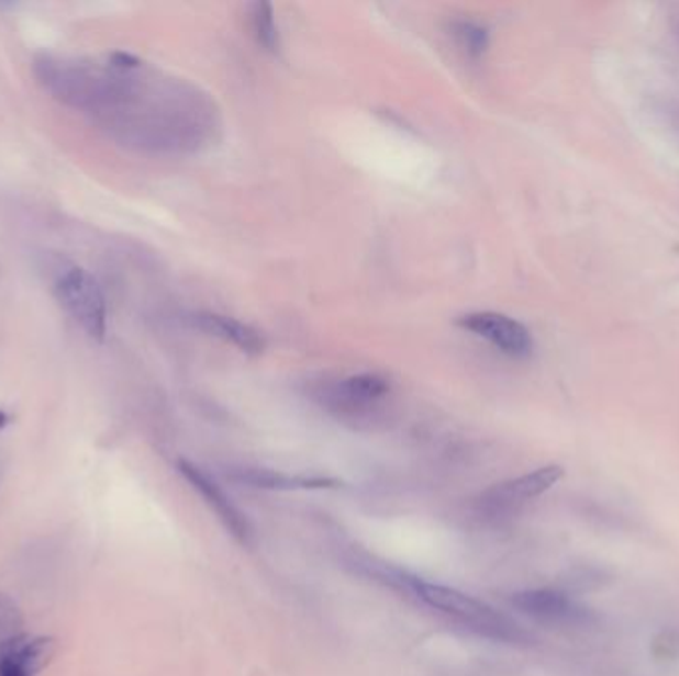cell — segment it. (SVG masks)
I'll list each match as a JSON object with an SVG mask.
<instances>
[{
    "label": "cell",
    "instance_id": "1",
    "mask_svg": "<svg viewBox=\"0 0 679 676\" xmlns=\"http://www.w3.org/2000/svg\"><path fill=\"white\" fill-rule=\"evenodd\" d=\"M400 584L405 585V589L412 592L427 607L449 615L459 623L477 631L479 635L491 636L497 641H509V643H521L526 639L525 631L516 626L511 617H507L491 605L483 604L459 589L432 584L420 577H402Z\"/></svg>",
    "mask_w": 679,
    "mask_h": 676
},
{
    "label": "cell",
    "instance_id": "2",
    "mask_svg": "<svg viewBox=\"0 0 679 676\" xmlns=\"http://www.w3.org/2000/svg\"><path fill=\"white\" fill-rule=\"evenodd\" d=\"M56 292L86 334L96 341H103L108 329V306L98 280L84 268H70L58 280Z\"/></svg>",
    "mask_w": 679,
    "mask_h": 676
},
{
    "label": "cell",
    "instance_id": "3",
    "mask_svg": "<svg viewBox=\"0 0 679 676\" xmlns=\"http://www.w3.org/2000/svg\"><path fill=\"white\" fill-rule=\"evenodd\" d=\"M391 385L380 373H360L336 381L322 393V403L342 419H370L390 397Z\"/></svg>",
    "mask_w": 679,
    "mask_h": 676
},
{
    "label": "cell",
    "instance_id": "4",
    "mask_svg": "<svg viewBox=\"0 0 679 676\" xmlns=\"http://www.w3.org/2000/svg\"><path fill=\"white\" fill-rule=\"evenodd\" d=\"M565 476V471L556 464L543 466L535 472L523 474L513 481L494 484L493 488L485 491L477 500V510L485 518H501L504 514L516 510L521 504L533 500L555 486Z\"/></svg>",
    "mask_w": 679,
    "mask_h": 676
},
{
    "label": "cell",
    "instance_id": "5",
    "mask_svg": "<svg viewBox=\"0 0 679 676\" xmlns=\"http://www.w3.org/2000/svg\"><path fill=\"white\" fill-rule=\"evenodd\" d=\"M177 471L191 484L193 491L199 492L207 506L216 514V518L238 542L243 545L253 542V526L248 522L247 514H243L237 504L231 500V496H226V492L216 484L215 478H211V474L186 459L177 462Z\"/></svg>",
    "mask_w": 679,
    "mask_h": 676
},
{
    "label": "cell",
    "instance_id": "6",
    "mask_svg": "<svg viewBox=\"0 0 679 676\" xmlns=\"http://www.w3.org/2000/svg\"><path fill=\"white\" fill-rule=\"evenodd\" d=\"M459 326L493 343L504 356L525 359L533 353V336L516 319L497 312H475L459 319Z\"/></svg>",
    "mask_w": 679,
    "mask_h": 676
},
{
    "label": "cell",
    "instance_id": "7",
    "mask_svg": "<svg viewBox=\"0 0 679 676\" xmlns=\"http://www.w3.org/2000/svg\"><path fill=\"white\" fill-rule=\"evenodd\" d=\"M54 653L56 643L51 636H12L0 643V676H34Z\"/></svg>",
    "mask_w": 679,
    "mask_h": 676
},
{
    "label": "cell",
    "instance_id": "8",
    "mask_svg": "<svg viewBox=\"0 0 679 676\" xmlns=\"http://www.w3.org/2000/svg\"><path fill=\"white\" fill-rule=\"evenodd\" d=\"M516 611L548 626L577 623L585 617V609L578 607L568 595L556 589H526L511 597Z\"/></svg>",
    "mask_w": 679,
    "mask_h": 676
},
{
    "label": "cell",
    "instance_id": "9",
    "mask_svg": "<svg viewBox=\"0 0 679 676\" xmlns=\"http://www.w3.org/2000/svg\"><path fill=\"white\" fill-rule=\"evenodd\" d=\"M226 478L237 482L241 486L258 488V491H329L338 488L342 482L334 478H319V476H290L285 472L270 469H253L241 466L226 472Z\"/></svg>",
    "mask_w": 679,
    "mask_h": 676
},
{
    "label": "cell",
    "instance_id": "10",
    "mask_svg": "<svg viewBox=\"0 0 679 676\" xmlns=\"http://www.w3.org/2000/svg\"><path fill=\"white\" fill-rule=\"evenodd\" d=\"M193 324L196 328L205 331L209 336L223 339L226 343H233L235 348L251 356H258L265 349V339L257 329L251 328L238 319L226 318L213 312H199L193 316Z\"/></svg>",
    "mask_w": 679,
    "mask_h": 676
},
{
    "label": "cell",
    "instance_id": "11",
    "mask_svg": "<svg viewBox=\"0 0 679 676\" xmlns=\"http://www.w3.org/2000/svg\"><path fill=\"white\" fill-rule=\"evenodd\" d=\"M253 32L257 36L258 44L268 52L278 50V29L275 22V12L268 2H255L253 12Z\"/></svg>",
    "mask_w": 679,
    "mask_h": 676
},
{
    "label": "cell",
    "instance_id": "12",
    "mask_svg": "<svg viewBox=\"0 0 679 676\" xmlns=\"http://www.w3.org/2000/svg\"><path fill=\"white\" fill-rule=\"evenodd\" d=\"M453 36L471 58H479L489 46V32L477 22L459 21L453 24Z\"/></svg>",
    "mask_w": 679,
    "mask_h": 676
},
{
    "label": "cell",
    "instance_id": "13",
    "mask_svg": "<svg viewBox=\"0 0 679 676\" xmlns=\"http://www.w3.org/2000/svg\"><path fill=\"white\" fill-rule=\"evenodd\" d=\"M21 613L19 607L7 595H0V643L9 641L12 636H19L21 627Z\"/></svg>",
    "mask_w": 679,
    "mask_h": 676
},
{
    "label": "cell",
    "instance_id": "14",
    "mask_svg": "<svg viewBox=\"0 0 679 676\" xmlns=\"http://www.w3.org/2000/svg\"><path fill=\"white\" fill-rule=\"evenodd\" d=\"M0 425H4V415L0 413Z\"/></svg>",
    "mask_w": 679,
    "mask_h": 676
}]
</instances>
